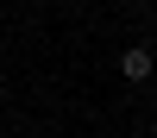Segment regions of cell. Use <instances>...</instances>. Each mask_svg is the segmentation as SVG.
Segmentation results:
<instances>
[{
	"label": "cell",
	"instance_id": "obj_2",
	"mask_svg": "<svg viewBox=\"0 0 157 138\" xmlns=\"http://www.w3.org/2000/svg\"><path fill=\"white\" fill-rule=\"evenodd\" d=\"M151 113H157V82H151Z\"/></svg>",
	"mask_w": 157,
	"mask_h": 138
},
{
	"label": "cell",
	"instance_id": "obj_1",
	"mask_svg": "<svg viewBox=\"0 0 157 138\" xmlns=\"http://www.w3.org/2000/svg\"><path fill=\"white\" fill-rule=\"evenodd\" d=\"M120 75H126V82H157V57H151V44H126V50H120Z\"/></svg>",
	"mask_w": 157,
	"mask_h": 138
}]
</instances>
